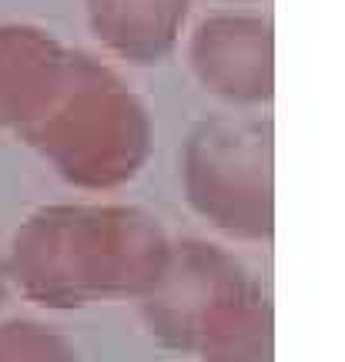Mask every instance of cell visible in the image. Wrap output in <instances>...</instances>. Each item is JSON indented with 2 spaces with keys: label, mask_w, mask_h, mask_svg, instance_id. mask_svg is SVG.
<instances>
[{
  "label": "cell",
  "mask_w": 345,
  "mask_h": 362,
  "mask_svg": "<svg viewBox=\"0 0 345 362\" xmlns=\"http://www.w3.org/2000/svg\"><path fill=\"white\" fill-rule=\"evenodd\" d=\"M171 238L131 205H47L13 232L4 272L40 309L141 298L165 272Z\"/></svg>",
  "instance_id": "cell-1"
},
{
  "label": "cell",
  "mask_w": 345,
  "mask_h": 362,
  "mask_svg": "<svg viewBox=\"0 0 345 362\" xmlns=\"http://www.w3.org/2000/svg\"><path fill=\"white\" fill-rule=\"evenodd\" d=\"M148 336L198 362H271V305L228 248L171 242L165 272L138 298Z\"/></svg>",
  "instance_id": "cell-2"
},
{
  "label": "cell",
  "mask_w": 345,
  "mask_h": 362,
  "mask_svg": "<svg viewBox=\"0 0 345 362\" xmlns=\"http://www.w3.org/2000/svg\"><path fill=\"white\" fill-rule=\"evenodd\" d=\"M54 171L84 192H111L138 178L151 155V117L138 94L84 51L67 54L64 81L24 131Z\"/></svg>",
  "instance_id": "cell-3"
},
{
  "label": "cell",
  "mask_w": 345,
  "mask_h": 362,
  "mask_svg": "<svg viewBox=\"0 0 345 362\" xmlns=\"http://www.w3.org/2000/svg\"><path fill=\"white\" fill-rule=\"evenodd\" d=\"M181 188L201 218L238 242L275 232V124L262 115H211L181 144Z\"/></svg>",
  "instance_id": "cell-4"
},
{
  "label": "cell",
  "mask_w": 345,
  "mask_h": 362,
  "mask_svg": "<svg viewBox=\"0 0 345 362\" xmlns=\"http://www.w3.org/2000/svg\"><path fill=\"white\" fill-rule=\"evenodd\" d=\"M198 84L231 107H265L275 98V30L255 11H218L188 37Z\"/></svg>",
  "instance_id": "cell-5"
},
{
  "label": "cell",
  "mask_w": 345,
  "mask_h": 362,
  "mask_svg": "<svg viewBox=\"0 0 345 362\" xmlns=\"http://www.w3.org/2000/svg\"><path fill=\"white\" fill-rule=\"evenodd\" d=\"M67 47L30 24H0V128L24 131L64 81Z\"/></svg>",
  "instance_id": "cell-6"
},
{
  "label": "cell",
  "mask_w": 345,
  "mask_h": 362,
  "mask_svg": "<svg viewBox=\"0 0 345 362\" xmlns=\"http://www.w3.org/2000/svg\"><path fill=\"white\" fill-rule=\"evenodd\" d=\"M88 24L107 51L138 67L175 54L192 0H84Z\"/></svg>",
  "instance_id": "cell-7"
},
{
  "label": "cell",
  "mask_w": 345,
  "mask_h": 362,
  "mask_svg": "<svg viewBox=\"0 0 345 362\" xmlns=\"http://www.w3.org/2000/svg\"><path fill=\"white\" fill-rule=\"evenodd\" d=\"M0 362H77V352L44 322L7 319L0 322Z\"/></svg>",
  "instance_id": "cell-8"
},
{
  "label": "cell",
  "mask_w": 345,
  "mask_h": 362,
  "mask_svg": "<svg viewBox=\"0 0 345 362\" xmlns=\"http://www.w3.org/2000/svg\"><path fill=\"white\" fill-rule=\"evenodd\" d=\"M7 296V272H4V262H0V302Z\"/></svg>",
  "instance_id": "cell-9"
},
{
  "label": "cell",
  "mask_w": 345,
  "mask_h": 362,
  "mask_svg": "<svg viewBox=\"0 0 345 362\" xmlns=\"http://www.w3.org/2000/svg\"><path fill=\"white\" fill-rule=\"evenodd\" d=\"M235 4H258V0H235Z\"/></svg>",
  "instance_id": "cell-10"
}]
</instances>
